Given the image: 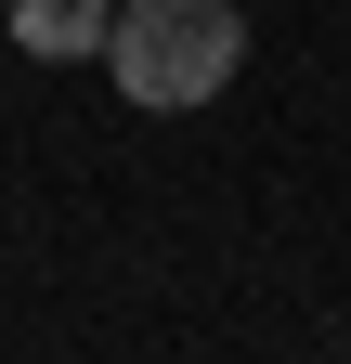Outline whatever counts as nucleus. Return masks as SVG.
Returning a JSON list of instances; mask_svg holds the SVG:
<instances>
[{
    "instance_id": "obj_1",
    "label": "nucleus",
    "mask_w": 351,
    "mask_h": 364,
    "mask_svg": "<svg viewBox=\"0 0 351 364\" xmlns=\"http://www.w3.org/2000/svg\"><path fill=\"white\" fill-rule=\"evenodd\" d=\"M104 65H117L130 105H208L247 65V26H234V0H130Z\"/></svg>"
},
{
    "instance_id": "obj_2",
    "label": "nucleus",
    "mask_w": 351,
    "mask_h": 364,
    "mask_svg": "<svg viewBox=\"0 0 351 364\" xmlns=\"http://www.w3.org/2000/svg\"><path fill=\"white\" fill-rule=\"evenodd\" d=\"M14 53H39V65H92L104 39H117V0H14Z\"/></svg>"
}]
</instances>
